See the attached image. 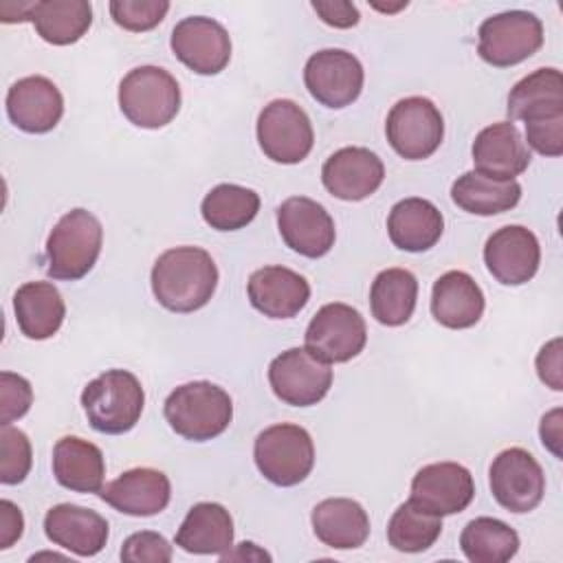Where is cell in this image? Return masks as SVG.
Segmentation results:
<instances>
[{"label": "cell", "instance_id": "obj_1", "mask_svg": "<svg viewBox=\"0 0 563 563\" xmlns=\"http://www.w3.org/2000/svg\"><path fill=\"white\" fill-rule=\"evenodd\" d=\"M152 292L172 312H194L209 303L218 286L213 257L198 246H174L152 266Z\"/></svg>", "mask_w": 563, "mask_h": 563}, {"label": "cell", "instance_id": "obj_2", "mask_svg": "<svg viewBox=\"0 0 563 563\" xmlns=\"http://www.w3.org/2000/svg\"><path fill=\"white\" fill-rule=\"evenodd\" d=\"M163 413L169 427L185 440L207 442L227 431L233 418V402L220 385L194 380L167 396Z\"/></svg>", "mask_w": 563, "mask_h": 563}, {"label": "cell", "instance_id": "obj_3", "mask_svg": "<svg viewBox=\"0 0 563 563\" xmlns=\"http://www.w3.org/2000/svg\"><path fill=\"white\" fill-rule=\"evenodd\" d=\"M145 391L128 369H106L81 391V407L90 427L99 433H128L141 418Z\"/></svg>", "mask_w": 563, "mask_h": 563}, {"label": "cell", "instance_id": "obj_4", "mask_svg": "<svg viewBox=\"0 0 563 563\" xmlns=\"http://www.w3.org/2000/svg\"><path fill=\"white\" fill-rule=\"evenodd\" d=\"M103 244L101 222L86 209H70L46 240V273L53 279L75 282L86 277Z\"/></svg>", "mask_w": 563, "mask_h": 563}, {"label": "cell", "instance_id": "obj_5", "mask_svg": "<svg viewBox=\"0 0 563 563\" xmlns=\"http://www.w3.org/2000/svg\"><path fill=\"white\" fill-rule=\"evenodd\" d=\"M119 108L139 128H165L180 110V86L161 66L132 68L119 84Z\"/></svg>", "mask_w": 563, "mask_h": 563}, {"label": "cell", "instance_id": "obj_6", "mask_svg": "<svg viewBox=\"0 0 563 563\" xmlns=\"http://www.w3.org/2000/svg\"><path fill=\"white\" fill-rule=\"evenodd\" d=\"M253 457L257 471L271 484L297 486L314 466V444L303 427L279 422L257 433Z\"/></svg>", "mask_w": 563, "mask_h": 563}, {"label": "cell", "instance_id": "obj_7", "mask_svg": "<svg viewBox=\"0 0 563 563\" xmlns=\"http://www.w3.org/2000/svg\"><path fill=\"white\" fill-rule=\"evenodd\" d=\"M543 46V24L530 11H504L486 18L477 31L479 57L495 66L508 68L532 57Z\"/></svg>", "mask_w": 563, "mask_h": 563}, {"label": "cell", "instance_id": "obj_8", "mask_svg": "<svg viewBox=\"0 0 563 563\" xmlns=\"http://www.w3.org/2000/svg\"><path fill=\"white\" fill-rule=\"evenodd\" d=\"M391 150L405 161L429 158L444 139V119L427 97H405L396 101L385 121Z\"/></svg>", "mask_w": 563, "mask_h": 563}, {"label": "cell", "instance_id": "obj_9", "mask_svg": "<svg viewBox=\"0 0 563 563\" xmlns=\"http://www.w3.org/2000/svg\"><path fill=\"white\" fill-rule=\"evenodd\" d=\"M257 143L275 163H301L314 145L310 117L290 99H273L257 117Z\"/></svg>", "mask_w": 563, "mask_h": 563}, {"label": "cell", "instance_id": "obj_10", "mask_svg": "<svg viewBox=\"0 0 563 563\" xmlns=\"http://www.w3.org/2000/svg\"><path fill=\"white\" fill-rule=\"evenodd\" d=\"M317 358L325 363H347L358 356L367 343V325L361 312L347 303H325L310 319L303 336Z\"/></svg>", "mask_w": 563, "mask_h": 563}, {"label": "cell", "instance_id": "obj_11", "mask_svg": "<svg viewBox=\"0 0 563 563\" xmlns=\"http://www.w3.org/2000/svg\"><path fill=\"white\" fill-rule=\"evenodd\" d=\"M488 484L495 501L515 515L534 510L545 493L541 464L521 446H510L495 455L488 468Z\"/></svg>", "mask_w": 563, "mask_h": 563}, {"label": "cell", "instance_id": "obj_12", "mask_svg": "<svg viewBox=\"0 0 563 563\" xmlns=\"http://www.w3.org/2000/svg\"><path fill=\"white\" fill-rule=\"evenodd\" d=\"M273 394L290 407H310L323 400L332 387L330 363L317 358L308 347H290L268 365Z\"/></svg>", "mask_w": 563, "mask_h": 563}, {"label": "cell", "instance_id": "obj_13", "mask_svg": "<svg viewBox=\"0 0 563 563\" xmlns=\"http://www.w3.org/2000/svg\"><path fill=\"white\" fill-rule=\"evenodd\" d=\"M363 81L361 62L343 48L317 51L303 66V84L310 97L332 110L354 103L363 90Z\"/></svg>", "mask_w": 563, "mask_h": 563}, {"label": "cell", "instance_id": "obj_14", "mask_svg": "<svg viewBox=\"0 0 563 563\" xmlns=\"http://www.w3.org/2000/svg\"><path fill=\"white\" fill-rule=\"evenodd\" d=\"M169 46L178 62L198 75H218L231 59V37L213 18H183L174 31Z\"/></svg>", "mask_w": 563, "mask_h": 563}, {"label": "cell", "instance_id": "obj_15", "mask_svg": "<svg viewBox=\"0 0 563 563\" xmlns=\"http://www.w3.org/2000/svg\"><path fill=\"white\" fill-rule=\"evenodd\" d=\"M277 229L286 246L310 260L330 253L336 238L330 213L323 209V205L306 196H292L279 205Z\"/></svg>", "mask_w": 563, "mask_h": 563}, {"label": "cell", "instance_id": "obj_16", "mask_svg": "<svg viewBox=\"0 0 563 563\" xmlns=\"http://www.w3.org/2000/svg\"><path fill=\"white\" fill-rule=\"evenodd\" d=\"M539 240L521 224L501 227L486 240L484 264L488 273L504 286H521L530 282L539 271Z\"/></svg>", "mask_w": 563, "mask_h": 563}, {"label": "cell", "instance_id": "obj_17", "mask_svg": "<svg viewBox=\"0 0 563 563\" xmlns=\"http://www.w3.org/2000/svg\"><path fill=\"white\" fill-rule=\"evenodd\" d=\"M475 497V482L466 466L457 462H433L422 466L411 479V501L438 517L462 512Z\"/></svg>", "mask_w": 563, "mask_h": 563}, {"label": "cell", "instance_id": "obj_18", "mask_svg": "<svg viewBox=\"0 0 563 563\" xmlns=\"http://www.w3.org/2000/svg\"><path fill=\"white\" fill-rule=\"evenodd\" d=\"M385 178V165L367 147L350 145L330 154L321 167L323 187L339 200L356 202L372 196Z\"/></svg>", "mask_w": 563, "mask_h": 563}, {"label": "cell", "instance_id": "obj_19", "mask_svg": "<svg viewBox=\"0 0 563 563\" xmlns=\"http://www.w3.org/2000/svg\"><path fill=\"white\" fill-rule=\"evenodd\" d=\"M7 114L11 123L29 134L51 132L64 114L59 88L42 75L18 79L7 92Z\"/></svg>", "mask_w": 563, "mask_h": 563}, {"label": "cell", "instance_id": "obj_20", "mask_svg": "<svg viewBox=\"0 0 563 563\" xmlns=\"http://www.w3.org/2000/svg\"><path fill=\"white\" fill-rule=\"evenodd\" d=\"M251 306L268 319H290L310 299V284L286 266H264L251 273L246 284Z\"/></svg>", "mask_w": 563, "mask_h": 563}, {"label": "cell", "instance_id": "obj_21", "mask_svg": "<svg viewBox=\"0 0 563 563\" xmlns=\"http://www.w3.org/2000/svg\"><path fill=\"white\" fill-rule=\"evenodd\" d=\"M475 172L497 178L515 180L530 165V147L510 121L486 125L473 141Z\"/></svg>", "mask_w": 563, "mask_h": 563}, {"label": "cell", "instance_id": "obj_22", "mask_svg": "<svg viewBox=\"0 0 563 563\" xmlns=\"http://www.w3.org/2000/svg\"><path fill=\"white\" fill-rule=\"evenodd\" d=\"M99 497L123 515L152 517L167 508L172 484L163 471L139 466L106 484V488L99 490Z\"/></svg>", "mask_w": 563, "mask_h": 563}, {"label": "cell", "instance_id": "obj_23", "mask_svg": "<svg viewBox=\"0 0 563 563\" xmlns=\"http://www.w3.org/2000/svg\"><path fill=\"white\" fill-rule=\"evenodd\" d=\"M44 532L48 541L77 556H95L106 548L108 521L90 508L57 504L44 517Z\"/></svg>", "mask_w": 563, "mask_h": 563}, {"label": "cell", "instance_id": "obj_24", "mask_svg": "<svg viewBox=\"0 0 563 563\" xmlns=\"http://www.w3.org/2000/svg\"><path fill=\"white\" fill-rule=\"evenodd\" d=\"M484 292L477 282L464 271H446L431 290L433 319L451 330L475 325L484 314Z\"/></svg>", "mask_w": 563, "mask_h": 563}, {"label": "cell", "instance_id": "obj_25", "mask_svg": "<svg viewBox=\"0 0 563 563\" xmlns=\"http://www.w3.org/2000/svg\"><path fill=\"white\" fill-rule=\"evenodd\" d=\"M444 231L440 209L424 198H405L387 216V235L400 251L422 253L435 246Z\"/></svg>", "mask_w": 563, "mask_h": 563}, {"label": "cell", "instance_id": "obj_26", "mask_svg": "<svg viewBox=\"0 0 563 563\" xmlns=\"http://www.w3.org/2000/svg\"><path fill=\"white\" fill-rule=\"evenodd\" d=\"M53 475L73 493H99L106 477V460L97 444L64 435L53 446Z\"/></svg>", "mask_w": 563, "mask_h": 563}, {"label": "cell", "instance_id": "obj_27", "mask_svg": "<svg viewBox=\"0 0 563 563\" xmlns=\"http://www.w3.org/2000/svg\"><path fill=\"white\" fill-rule=\"evenodd\" d=\"M312 530L323 545L334 550L361 548L369 537L365 508L347 497H328L312 508Z\"/></svg>", "mask_w": 563, "mask_h": 563}, {"label": "cell", "instance_id": "obj_28", "mask_svg": "<svg viewBox=\"0 0 563 563\" xmlns=\"http://www.w3.org/2000/svg\"><path fill=\"white\" fill-rule=\"evenodd\" d=\"M176 545L189 554H224L233 545V519L222 504L200 501L176 530Z\"/></svg>", "mask_w": 563, "mask_h": 563}, {"label": "cell", "instance_id": "obj_29", "mask_svg": "<svg viewBox=\"0 0 563 563\" xmlns=\"http://www.w3.org/2000/svg\"><path fill=\"white\" fill-rule=\"evenodd\" d=\"M13 312L26 339H51L64 323L66 303L51 282H26L13 295Z\"/></svg>", "mask_w": 563, "mask_h": 563}, {"label": "cell", "instance_id": "obj_30", "mask_svg": "<svg viewBox=\"0 0 563 563\" xmlns=\"http://www.w3.org/2000/svg\"><path fill=\"white\" fill-rule=\"evenodd\" d=\"M506 112L515 121H537L563 114V75L559 68H537L519 79L510 95Z\"/></svg>", "mask_w": 563, "mask_h": 563}, {"label": "cell", "instance_id": "obj_31", "mask_svg": "<svg viewBox=\"0 0 563 563\" xmlns=\"http://www.w3.org/2000/svg\"><path fill=\"white\" fill-rule=\"evenodd\" d=\"M29 20L44 42L68 46L88 33L92 7L86 0H42L33 2Z\"/></svg>", "mask_w": 563, "mask_h": 563}, {"label": "cell", "instance_id": "obj_32", "mask_svg": "<svg viewBox=\"0 0 563 563\" xmlns=\"http://www.w3.org/2000/svg\"><path fill=\"white\" fill-rule=\"evenodd\" d=\"M453 202L475 216H495L510 211L521 198L517 180H497L479 172H464L451 187Z\"/></svg>", "mask_w": 563, "mask_h": 563}, {"label": "cell", "instance_id": "obj_33", "mask_svg": "<svg viewBox=\"0 0 563 563\" xmlns=\"http://www.w3.org/2000/svg\"><path fill=\"white\" fill-rule=\"evenodd\" d=\"M418 299V279L407 268L380 271L369 288L372 317L389 328L411 319Z\"/></svg>", "mask_w": 563, "mask_h": 563}, {"label": "cell", "instance_id": "obj_34", "mask_svg": "<svg viewBox=\"0 0 563 563\" xmlns=\"http://www.w3.org/2000/svg\"><path fill=\"white\" fill-rule=\"evenodd\" d=\"M460 548L471 563H506L519 550V534L501 519L475 517L464 526Z\"/></svg>", "mask_w": 563, "mask_h": 563}, {"label": "cell", "instance_id": "obj_35", "mask_svg": "<svg viewBox=\"0 0 563 563\" xmlns=\"http://www.w3.org/2000/svg\"><path fill=\"white\" fill-rule=\"evenodd\" d=\"M260 211V196L242 185L222 183L213 187L200 205L205 222L216 231H238L253 222Z\"/></svg>", "mask_w": 563, "mask_h": 563}, {"label": "cell", "instance_id": "obj_36", "mask_svg": "<svg viewBox=\"0 0 563 563\" xmlns=\"http://www.w3.org/2000/svg\"><path fill=\"white\" fill-rule=\"evenodd\" d=\"M442 532V517L429 512L420 504L407 499L400 504L389 523H387V541L398 552H424L429 550Z\"/></svg>", "mask_w": 563, "mask_h": 563}, {"label": "cell", "instance_id": "obj_37", "mask_svg": "<svg viewBox=\"0 0 563 563\" xmlns=\"http://www.w3.org/2000/svg\"><path fill=\"white\" fill-rule=\"evenodd\" d=\"M33 464L31 442L24 431L2 424L0 429V482L20 484L29 475Z\"/></svg>", "mask_w": 563, "mask_h": 563}, {"label": "cell", "instance_id": "obj_38", "mask_svg": "<svg viewBox=\"0 0 563 563\" xmlns=\"http://www.w3.org/2000/svg\"><path fill=\"white\" fill-rule=\"evenodd\" d=\"M112 20L132 33H143L163 22L169 11L167 0H112L108 4Z\"/></svg>", "mask_w": 563, "mask_h": 563}, {"label": "cell", "instance_id": "obj_39", "mask_svg": "<svg viewBox=\"0 0 563 563\" xmlns=\"http://www.w3.org/2000/svg\"><path fill=\"white\" fill-rule=\"evenodd\" d=\"M33 405L31 383L13 372L0 374V424H11L22 418Z\"/></svg>", "mask_w": 563, "mask_h": 563}, {"label": "cell", "instance_id": "obj_40", "mask_svg": "<svg viewBox=\"0 0 563 563\" xmlns=\"http://www.w3.org/2000/svg\"><path fill=\"white\" fill-rule=\"evenodd\" d=\"M121 561L128 563H169L172 545L169 541L152 530H141L130 534L121 548Z\"/></svg>", "mask_w": 563, "mask_h": 563}, {"label": "cell", "instance_id": "obj_41", "mask_svg": "<svg viewBox=\"0 0 563 563\" xmlns=\"http://www.w3.org/2000/svg\"><path fill=\"white\" fill-rule=\"evenodd\" d=\"M526 145L543 156L563 154V114L526 123Z\"/></svg>", "mask_w": 563, "mask_h": 563}, {"label": "cell", "instance_id": "obj_42", "mask_svg": "<svg viewBox=\"0 0 563 563\" xmlns=\"http://www.w3.org/2000/svg\"><path fill=\"white\" fill-rule=\"evenodd\" d=\"M537 374L541 383H545L550 389L561 391L563 389V361H561V339L548 341L539 354H537Z\"/></svg>", "mask_w": 563, "mask_h": 563}, {"label": "cell", "instance_id": "obj_43", "mask_svg": "<svg viewBox=\"0 0 563 563\" xmlns=\"http://www.w3.org/2000/svg\"><path fill=\"white\" fill-rule=\"evenodd\" d=\"M310 4L314 13L334 29H352L361 20L356 4L345 0H312Z\"/></svg>", "mask_w": 563, "mask_h": 563}, {"label": "cell", "instance_id": "obj_44", "mask_svg": "<svg viewBox=\"0 0 563 563\" xmlns=\"http://www.w3.org/2000/svg\"><path fill=\"white\" fill-rule=\"evenodd\" d=\"M22 530H24L22 510L13 501L2 499L0 501V548L2 550L11 548L22 537Z\"/></svg>", "mask_w": 563, "mask_h": 563}, {"label": "cell", "instance_id": "obj_45", "mask_svg": "<svg viewBox=\"0 0 563 563\" xmlns=\"http://www.w3.org/2000/svg\"><path fill=\"white\" fill-rule=\"evenodd\" d=\"M563 409L556 407L552 411H548L543 418H541V424H539V435H541V442L543 446L554 453L556 457H563L561 453V435H563Z\"/></svg>", "mask_w": 563, "mask_h": 563}]
</instances>
